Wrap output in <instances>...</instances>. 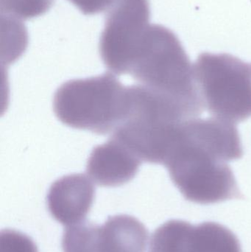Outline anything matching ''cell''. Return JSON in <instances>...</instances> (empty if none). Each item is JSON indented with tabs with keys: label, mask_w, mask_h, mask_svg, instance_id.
Instances as JSON below:
<instances>
[{
	"label": "cell",
	"mask_w": 251,
	"mask_h": 252,
	"mask_svg": "<svg viewBox=\"0 0 251 252\" xmlns=\"http://www.w3.org/2000/svg\"><path fill=\"white\" fill-rule=\"evenodd\" d=\"M95 188L88 176L73 174L64 176L52 185L47 206L55 220L66 226L84 221L92 207Z\"/></svg>",
	"instance_id": "obj_8"
},
{
	"label": "cell",
	"mask_w": 251,
	"mask_h": 252,
	"mask_svg": "<svg viewBox=\"0 0 251 252\" xmlns=\"http://www.w3.org/2000/svg\"><path fill=\"white\" fill-rule=\"evenodd\" d=\"M69 1L85 14L93 15L109 10L114 0H69Z\"/></svg>",
	"instance_id": "obj_13"
},
{
	"label": "cell",
	"mask_w": 251,
	"mask_h": 252,
	"mask_svg": "<svg viewBox=\"0 0 251 252\" xmlns=\"http://www.w3.org/2000/svg\"><path fill=\"white\" fill-rule=\"evenodd\" d=\"M235 124L219 118H193L180 127L164 165L187 201L212 204L241 199L228 162L243 157Z\"/></svg>",
	"instance_id": "obj_1"
},
{
	"label": "cell",
	"mask_w": 251,
	"mask_h": 252,
	"mask_svg": "<svg viewBox=\"0 0 251 252\" xmlns=\"http://www.w3.org/2000/svg\"><path fill=\"white\" fill-rule=\"evenodd\" d=\"M100 42L103 63L115 73L150 26L148 0H114Z\"/></svg>",
	"instance_id": "obj_7"
},
{
	"label": "cell",
	"mask_w": 251,
	"mask_h": 252,
	"mask_svg": "<svg viewBox=\"0 0 251 252\" xmlns=\"http://www.w3.org/2000/svg\"><path fill=\"white\" fill-rule=\"evenodd\" d=\"M148 231L128 215L109 217L103 225L84 221L68 226L62 238L63 252H146Z\"/></svg>",
	"instance_id": "obj_6"
},
{
	"label": "cell",
	"mask_w": 251,
	"mask_h": 252,
	"mask_svg": "<svg viewBox=\"0 0 251 252\" xmlns=\"http://www.w3.org/2000/svg\"><path fill=\"white\" fill-rule=\"evenodd\" d=\"M141 162L129 148L112 136L93 150L87 163V173L99 186L113 188L132 180Z\"/></svg>",
	"instance_id": "obj_9"
},
{
	"label": "cell",
	"mask_w": 251,
	"mask_h": 252,
	"mask_svg": "<svg viewBox=\"0 0 251 252\" xmlns=\"http://www.w3.org/2000/svg\"><path fill=\"white\" fill-rule=\"evenodd\" d=\"M55 0H0L1 15L17 19H29L50 10Z\"/></svg>",
	"instance_id": "obj_11"
},
{
	"label": "cell",
	"mask_w": 251,
	"mask_h": 252,
	"mask_svg": "<svg viewBox=\"0 0 251 252\" xmlns=\"http://www.w3.org/2000/svg\"><path fill=\"white\" fill-rule=\"evenodd\" d=\"M0 247V252H38L30 238L13 229L1 231Z\"/></svg>",
	"instance_id": "obj_12"
},
{
	"label": "cell",
	"mask_w": 251,
	"mask_h": 252,
	"mask_svg": "<svg viewBox=\"0 0 251 252\" xmlns=\"http://www.w3.org/2000/svg\"><path fill=\"white\" fill-rule=\"evenodd\" d=\"M116 75H131L140 85L203 111L190 58L176 35L162 25H150Z\"/></svg>",
	"instance_id": "obj_3"
},
{
	"label": "cell",
	"mask_w": 251,
	"mask_h": 252,
	"mask_svg": "<svg viewBox=\"0 0 251 252\" xmlns=\"http://www.w3.org/2000/svg\"><path fill=\"white\" fill-rule=\"evenodd\" d=\"M178 252H242L240 241L229 229L215 222L193 226L185 221Z\"/></svg>",
	"instance_id": "obj_10"
},
{
	"label": "cell",
	"mask_w": 251,
	"mask_h": 252,
	"mask_svg": "<svg viewBox=\"0 0 251 252\" xmlns=\"http://www.w3.org/2000/svg\"><path fill=\"white\" fill-rule=\"evenodd\" d=\"M128 91V115L112 136L141 161L164 165L181 125L201 113L176 97L140 84Z\"/></svg>",
	"instance_id": "obj_2"
},
{
	"label": "cell",
	"mask_w": 251,
	"mask_h": 252,
	"mask_svg": "<svg viewBox=\"0 0 251 252\" xmlns=\"http://www.w3.org/2000/svg\"><path fill=\"white\" fill-rule=\"evenodd\" d=\"M193 67L209 113L234 124L251 118V63L226 53H203Z\"/></svg>",
	"instance_id": "obj_5"
},
{
	"label": "cell",
	"mask_w": 251,
	"mask_h": 252,
	"mask_svg": "<svg viewBox=\"0 0 251 252\" xmlns=\"http://www.w3.org/2000/svg\"><path fill=\"white\" fill-rule=\"evenodd\" d=\"M128 87L106 73L72 80L59 87L54 96V112L65 125L97 134L114 132L129 110Z\"/></svg>",
	"instance_id": "obj_4"
}]
</instances>
